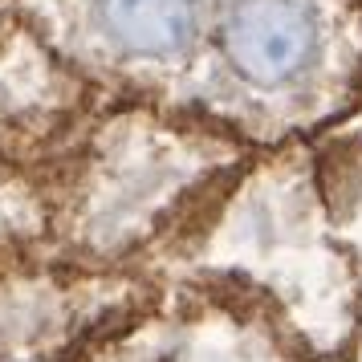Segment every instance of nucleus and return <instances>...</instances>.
<instances>
[{"instance_id": "nucleus-1", "label": "nucleus", "mask_w": 362, "mask_h": 362, "mask_svg": "<svg viewBox=\"0 0 362 362\" xmlns=\"http://www.w3.org/2000/svg\"><path fill=\"white\" fill-rule=\"evenodd\" d=\"M252 151L261 147L199 115L110 94L41 167L49 252L86 269L147 257Z\"/></svg>"}, {"instance_id": "nucleus-7", "label": "nucleus", "mask_w": 362, "mask_h": 362, "mask_svg": "<svg viewBox=\"0 0 362 362\" xmlns=\"http://www.w3.org/2000/svg\"><path fill=\"white\" fill-rule=\"evenodd\" d=\"M317 183L326 196V216L338 232H346L362 257V134H317Z\"/></svg>"}, {"instance_id": "nucleus-5", "label": "nucleus", "mask_w": 362, "mask_h": 362, "mask_svg": "<svg viewBox=\"0 0 362 362\" xmlns=\"http://www.w3.org/2000/svg\"><path fill=\"white\" fill-rule=\"evenodd\" d=\"M110 98L17 8H0V151L41 167Z\"/></svg>"}, {"instance_id": "nucleus-3", "label": "nucleus", "mask_w": 362, "mask_h": 362, "mask_svg": "<svg viewBox=\"0 0 362 362\" xmlns=\"http://www.w3.org/2000/svg\"><path fill=\"white\" fill-rule=\"evenodd\" d=\"M8 8L102 90L187 110L208 0H8Z\"/></svg>"}, {"instance_id": "nucleus-2", "label": "nucleus", "mask_w": 362, "mask_h": 362, "mask_svg": "<svg viewBox=\"0 0 362 362\" xmlns=\"http://www.w3.org/2000/svg\"><path fill=\"white\" fill-rule=\"evenodd\" d=\"M358 110L362 0H208L187 115L277 147Z\"/></svg>"}, {"instance_id": "nucleus-4", "label": "nucleus", "mask_w": 362, "mask_h": 362, "mask_svg": "<svg viewBox=\"0 0 362 362\" xmlns=\"http://www.w3.org/2000/svg\"><path fill=\"white\" fill-rule=\"evenodd\" d=\"M147 293V281L122 269H86L45 248L0 252V362H53L86 350Z\"/></svg>"}, {"instance_id": "nucleus-6", "label": "nucleus", "mask_w": 362, "mask_h": 362, "mask_svg": "<svg viewBox=\"0 0 362 362\" xmlns=\"http://www.w3.org/2000/svg\"><path fill=\"white\" fill-rule=\"evenodd\" d=\"M49 252V192L41 171L0 151V252Z\"/></svg>"}]
</instances>
